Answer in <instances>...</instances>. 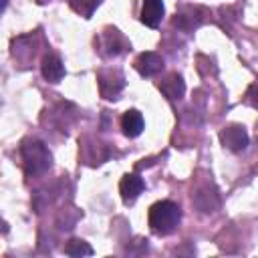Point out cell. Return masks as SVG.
<instances>
[{"instance_id": "obj_3", "label": "cell", "mask_w": 258, "mask_h": 258, "mask_svg": "<svg viewBox=\"0 0 258 258\" xmlns=\"http://www.w3.org/2000/svg\"><path fill=\"white\" fill-rule=\"evenodd\" d=\"M97 81H99V91L105 99H117V95L125 87V77L119 71H111V69L99 71Z\"/></svg>"}, {"instance_id": "obj_12", "label": "cell", "mask_w": 258, "mask_h": 258, "mask_svg": "<svg viewBox=\"0 0 258 258\" xmlns=\"http://www.w3.org/2000/svg\"><path fill=\"white\" fill-rule=\"evenodd\" d=\"M143 127H145V121H143V115L137 109H129V111L123 113V117H121V129H123V133L127 137L141 135Z\"/></svg>"}, {"instance_id": "obj_15", "label": "cell", "mask_w": 258, "mask_h": 258, "mask_svg": "<svg viewBox=\"0 0 258 258\" xmlns=\"http://www.w3.org/2000/svg\"><path fill=\"white\" fill-rule=\"evenodd\" d=\"M64 252H67L69 256H73V258H81V256H91V254H93V248H91L85 240L75 238V240H71V242L64 246Z\"/></svg>"}, {"instance_id": "obj_7", "label": "cell", "mask_w": 258, "mask_h": 258, "mask_svg": "<svg viewBox=\"0 0 258 258\" xmlns=\"http://www.w3.org/2000/svg\"><path fill=\"white\" fill-rule=\"evenodd\" d=\"M135 69H137V73H139L141 77H153V75L161 73V69H163V58H161L157 52H151V50L141 52V54L137 56V60H135Z\"/></svg>"}, {"instance_id": "obj_9", "label": "cell", "mask_w": 258, "mask_h": 258, "mask_svg": "<svg viewBox=\"0 0 258 258\" xmlns=\"http://www.w3.org/2000/svg\"><path fill=\"white\" fill-rule=\"evenodd\" d=\"M143 187H145V183H143V179L137 173H127L119 181V194H121L123 202H127V204L137 200L139 194L143 191Z\"/></svg>"}, {"instance_id": "obj_16", "label": "cell", "mask_w": 258, "mask_h": 258, "mask_svg": "<svg viewBox=\"0 0 258 258\" xmlns=\"http://www.w3.org/2000/svg\"><path fill=\"white\" fill-rule=\"evenodd\" d=\"M246 101H248L254 109H258V83H254V85L248 89V93H246Z\"/></svg>"}, {"instance_id": "obj_6", "label": "cell", "mask_w": 258, "mask_h": 258, "mask_svg": "<svg viewBox=\"0 0 258 258\" xmlns=\"http://www.w3.org/2000/svg\"><path fill=\"white\" fill-rule=\"evenodd\" d=\"M204 14H206V12H204L200 6H185L183 10H179V12L175 14L173 24H175L177 28L189 32V30L198 28V26L204 22Z\"/></svg>"}, {"instance_id": "obj_4", "label": "cell", "mask_w": 258, "mask_h": 258, "mask_svg": "<svg viewBox=\"0 0 258 258\" xmlns=\"http://www.w3.org/2000/svg\"><path fill=\"white\" fill-rule=\"evenodd\" d=\"M220 141L226 149H230L234 153H240L248 147V133L242 125H228L220 131Z\"/></svg>"}, {"instance_id": "obj_10", "label": "cell", "mask_w": 258, "mask_h": 258, "mask_svg": "<svg viewBox=\"0 0 258 258\" xmlns=\"http://www.w3.org/2000/svg\"><path fill=\"white\" fill-rule=\"evenodd\" d=\"M163 14H165V8H163L161 0H143V4H141V22L145 26L157 28Z\"/></svg>"}, {"instance_id": "obj_17", "label": "cell", "mask_w": 258, "mask_h": 258, "mask_svg": "<svg viewBox=\"0 0 258 258\" xmlns=\"http://www.w3.org/2000/svg\"><path fill=\"white\" fill-rule=\"evenodd\" d=\"M6 6H8V0H2V10H6Z\"/></svg>"}, {"instance_id": "obj_5", "label": "cell", "mask_w": 258, "mask_h": 258, "mask_svg": "<svg viewBox=\"0 0 258 258\" xmlns=\"http://www.w3.org/2000/svg\"><path fill=\"white\" fill-rule=\"evenodd\" d=\"M191 204L202 212V214H212L218 210L220 206V198L218 191L210 185H202L191 194Z\"/></svg>"}, {"instance_id": "obj_1", "label": "cell", "mask_w": 258, "mask_h": 258, "mask_svg": "<svg viewBox=\"0 0 258 258\" xmlns=\"http://www.w3.org/2000/svg\"><path fill=\"white\" fill-rule=\"evenodd\" d=\"M181 220V210L175 202L171 200H161V202H155L151 208H149V214H147V222H149V228L153 234L157 236H167L171 234L177 224Z\"/></svg>"}, {"instance_id": "obj_13", "label": "cell", "mask_w": 258, "mask_h": 258, "mask_svg": "<svg viewBox=\"0 0 258 258\" xmlns=\"http://www.w3.org/2000/svg\"><path fill=\"white\" fill-rule=\"evenodd\" d=\"M159 91H161L167 99L175 101V99H181V97H183V93H185V83H183L181 75L171 73L165 81L159 83Z\"/></svg>"}, {"instance_id": "obj_11", "label": "cell", "mask_w": 258, "mask_h": 258, "mask_svg": "<svg viewBox=\"0 0 258 258\" xmlns=\"http://www.w3.org/2000/svg\"><path fill=\"white\" fill-rule=\"evenodd\" d=\"M40 71H42V77H44L48 83H58V81L64 77V64H62V60H60L56 54H46V56L42 58Z\"/></svg>"}, {"instance_id": "obj_8", "label": "cell", "mask_w": 258, "mask_h": 258, "mask_svg": "<svg viewBox=\"0 0 258 258\" xmlns=\"http://www.w3.org/2000/svg\"><path fill=\"white\" fill-rule=\"evenodd\" d=\"M103 48H105V54L117 56L129 48V42L117 28H107L103 32Z\"/></svg>"}, {"instance_id": "obj_18", "label": "cell", "mask_w": 258, "mask_h": 258, "mask_svg": "<svg viewBox=\"0 0 258 258\" xmlns=\"http://www.w3.org/2000/svg\"><path fill=\"white\" fill-rule=\"evenodd\" d=\"M36 2H38V4H44V2H48V0H36Z\"/></svg>"}, {"instance_id": "obj_14", "label": "cell", "mask_w": 258, "mask_h": 258, "mask_svg": "<svg viewBox=\"0 0 258 258\" xmlns=\"http://www.w3.org/2000/svg\"><path fill=\"white\" fill-rule=\"evenodd\" d=\"M69 4H71V8H73L77 14H81L83 18H91L93 12L97 10V6L101 4V0H69Z\"/></svg>"}, {"instance_id": "obj_2", "label": "cell", "mask_w": 258, "mask_h": 258, "mask_svg": "<svg viewBox=\"0 0 258 258\" xmlns=\"http://www.w3.org/2000/svg\"><path fill=\"white\" fill-rule=\"evenodd\" d=\"M20 155H22L24 171L28 175H40V173L48 171L50 165H52V153L48 151V147L40 139H26V141H22Z\"/></svg>"}]
</instances>
